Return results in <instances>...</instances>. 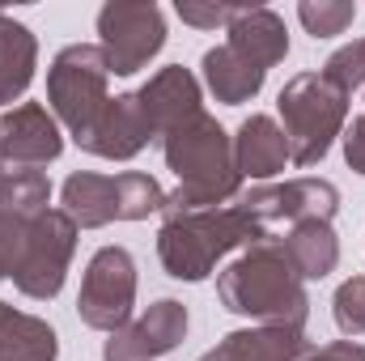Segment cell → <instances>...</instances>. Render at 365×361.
<instances>
[{"label":"cell","instance_id":"1","mask_svg":"<svg viewBox=\"0 0 365 361\" xmlns=\"http://www.w3.org/2000/svg\"><path fill=\"white\" fill-rule=\"evenodd\" d=\"M158 145H162L166 166L179 179L175 191H166L162 217L195 213V208H225L242 191V175L234 162V136L208 111H200L182 128L166 132Z\"/></svg>","mask_w":365,"mask_h":361},{"label":"cell","instance_id":"2","mask_svg":"<svg viewBox=\"0 0 365 361\" xmlns=\"http://www.w3.org/2000/svg\"><path fill=\"white\" fill-rule=\"evenodd\" d=\"M217 298L230 315L276 323V327H306L310 319V293L297 276L280 238L251 243L234 264L217 272Z\"/></svg>","mask_w":365,"mask_h":361},{"label":"cell","instance_id":"3","mask_svg":"<svg viewBox=\"0 0 365 361\" xmlns=\"http://www.w3.org/2000/svg\"><path fill=\"white\" fill-rule=\"evenodd\" d=\"M264 234L268 230L238 204L175 213V217H162L158 225V260L175 280H204L225 255L259 243Z\"/></svg>","mask_w":365,"mask_h":361},{"label":"cell","instance_id":"4","mask_svg":"<svg viewBox=\"0 0 365 361\" xmlns=\"http://www.w3.org/2000/svg\"><path fill=\"white\" fill-rule=\"evenodd\" d=\"M276 111L293 166H319L349 128V93L336 90L323 73L289 77L276 93Z\"/></svg>","mask_w":365,"mask_h":361},{"label":"cell","instance_id":"5","mask_svg":"<svg viewBox=\"0 0 365 361\" xmlns=\"http://www.w3.org/2000/svg\"><path fill=\"white\" fill-rule=\"evenodd\" d=\"M60 208L77 221V230H102L110 221H145L166 208V191L153 175H93L77 171L60 187Z\"/></svg>","mask_w":365,"mask_h":361},{"label":"cell","instance_id":"6","mask_svg":"<svg viewBox=\"0 0 365 361\" xmlns=\"http://www.w3.org/2000/svg\"><path fill=\"white\" fill-rule=\"evenodd\" d=\"M106 81H110V68H106V56L98 43H68L56 51V60L47 68V111L56 115L60 128L73 132V141L110 102Z\"/></svg>","mask_w":365,"mask_h":361},{"label":"cell","instance_id":"7","mask_svg":"<svg viewBox=\"0 0 365 361\" xmlns=\"http://www.w3.org/2000/svg\"><path fill=\"white\" fill-rule=\"evenodd\" d=\"M73 255H77V221L64 208H47L26 225L21 255L13 264V285L34 302H51L68 280Z\"/></svg>","mask_w":365,"mask_h":361},{"label":"cell","instance_id":"8","mask_svg":"<svg viewBox=\"0 0 365 361\" xmlns=\"http://www.w3.org/2000/svg\"><path fill=\"white\" fill-rule=\"evenodd\" d=\"M98 47H102L106 68L115 77L140 73L166 47V17H162V9L153 0L149 4L106 0L98 9Z\"/></svg>","mask_w":365,"mask_h":361},{"label":"cell","instance_id":"9","mask_svg":"<svg viewBox=\"0 0 365 361\" xmlns=\"http://www.w3.org/2000/svg\"><path fill=\"white\" fill-rule=\"evenodd\" d=\"M136 306V260L128 247H98L86 264L81 293H77V315L93 332H119L132 323Z\"/></svg>","mask_w":365,"mask_h":361},{"label":"cell","instance_id":"10","mask_svg":"<svg viewBox=\"0 0 365 361\" xmlns=\"http://www.w3.org/2000/svg\"><path fill=\"white\" fill-rule=\"evenodd\" d=\"M238 208H247L264 230L272 221H331L340 213V187L327 179H289V183H255Z\"/></svg>","mask_w":365,"mask_h":361},{"label":"cell","instance_id":"11","mask_svg":"<svg viewBox=\"0 0 365 361\" xmlns=\"http://www.w3.org/2000/svg\"><path fill=\"white\" fill-rule=\"evenodd\" d=\"M182 336H187V306L175 298H158L140 319H132L106 336L102 361H158L175 353Z\"/></svg>","mask_w":365,"mask_h":361},{"label":"cell","instance_id":"12","mask_svg":"<svg viewBox=\"0 0 365 361\" xmlns=\"http://www.w3.org/2000/svg\"><path fill=\"white\" fill-rule=\"evenodd\" d=\"M64 153V132L43 102H17L0 115V166L38 171Z\"/></svg>","mask_w":365,"mask_h":361},{"label":"cell","instance_id":"13","mask_svg":"<svg viewBox=\"0 0 365 361\" xmlns=\"http://www.w3.org/2000/svg\"><path fill=\"white\" fill-rule=\"evenodd\" d=\"M153 128H149V115L140 106L136 93H115L102 115L93 119L90 128L77 136V145L93 153V158H106V162H132L145 145H153Z\"/></svg>","mask_w":365,"mask_h":361},{"label":"cell","instance_id":"14","mask_svg":"<svg viewBox=\"0 0 365 361\" xmlns=\"http://www.w3.org/2000/svg\"><path fill=\"white\" fill-rule=\"evenodd\" d=\"M140 106H145V115H149V128H153V136L162 141L166 132H175L182 128L187 119H195L204 106H200V81H195V73L191 68H182V64H166V68H158L140 90Z\"/></svg>","mask_w":365,"mask_h":361},{"label":"cell","instance_id":"15","mask_svg":"<svg viewBox=\"0 0 365 361\" xmlns=\"http://www.w3.org/2000/svg\"><path fill=\"white\" fill-rule=\"evenodd\" d=\"M306 353H310L306 327L255 323V327H238V332L221 336L217 349H208L195 361H302Z\"/></svg>","mask_w":365,"mask_h":361},{"label":"cell","instance_id":"16","mask_svg":"<svg viewBox=\"0 0 365 361\" xmlns=\"http://www.w3.org/2000/svg\"><path fill=\"white\" fill-rule=\"evenodd\" d=\"M234 162L238 175L255 183L276 179L289 166V141L272 115H247L234 132Z\"/></svg>","mask_w":365,"mask_h":361},{"label":"cell","instance_id":"17","mask_svg":"<svg viewBox=\"0 0 365 361\" xmlns=\"http://www.w3.org/2000/svg\"><path fill=\"white\" fill-rule=\"evenodd\" d=\"M230 47L242 56V60H251L255 68H276L284 56H289V30H284V17L272 13V9H264V4H242L238 9V17L230 21Z\"/></svg>","mask_w":365,"mask_h":361},{"label":"cell","instance_id":"18","mask_svg":"<svg viewBox=\"0 0 365 361\" xmlns=\"http://www.w3.org/2000/svg\"><path fill=\"white\" fill-rule=\"evenodd\" d=\"M34 68H38V39H34V30L0 9V106L13 111V102L30 90Z\"/></svg>","mask_w":365,"mask_h":361},{"label":"cell","instance_id":"19","mask_svg":"<svg viewBox=\"0 0 365 361\" xmlns=\"http://www.w3.org/2000/svg\"><path fill=\"white\" fill-rule=\"evenodd\" d=\"M200 73H204L208 93H212L217 102H225V106H242V102H251L255 93L264 90V81H268V73L255 68L251 60H242L230 43L208 47L204 60H200Z\"/></svg>","mask_w":365,"mask_h":361},{"label":"cell","instance_id":"20","mask_svg":"<svg viewBox=\"0 0 365 361\" xmlns=\"http://www.w3.org/2000/svg\"><path fill=\"white\" fill-rule=\"evenodd\" d=\"M60 336L47 319L0 302V361H56Z\"/></svg>","mask_w":365,"mask_h":361},{"label":"cell","instance_id":"21","mask_svg":"<svg viewBox=\"0 0 365 361\" xmlns=\"http://www.w3.org/2000/svg\"><path fill=\"white\" fill-rule=\"evenodd\" d=\"M280 243L302 280H323L340 264V238H336L331 221H297L289 230V238H280Z\"/></svg>","mask_w":365,"mask_h":361},{"label":"cell","instance_id":"22","mask_svg":"<svg viewBox=\"0 0 365 361\" xmlns=\"http://www.w3.org/2000/svg\"><path fill=\"white\" fill-rule=\"evenodd\" d=\"M51 204V179L43 171H17V166H0V221H30L38 213H47Z\"/></svg>","mask_w":365,"mask_h":361},{"label":"cell","instance_id":"23","mask_svg":"<svg viewBox=\"0 0 365 361\" xmlns=\"http://www.w3.org/2000/svg\"><path fill=\"white\" fill-rule=\"evenodd\" d=\"M357 4L353 0H302L297 4V21L306 26L310 39H336L353 26Z\"/></svg>","mask_w":365,"mask_h":361},{"label":"cell","instance_id":"24","mask_svg":"<svg viewBox=\"0 0 365 361\" xmlns=\"http://www.w3.org/2000/svg\"><path fill=\"white\" fill-rule=\"evenodd\" d=\"M319 73H323L336 90H344L349 98H353V90H361L365 86V39H353V43L336 47Z\"/></svg>","mask_w":365,"mask_h":361},{"label":"cell","instance_id":"25","mask_svg":"<svg viewBox=\"0 0 365 361\" xmlns=\"http://www.w3.org/2000/svg\"><path fill=\"white\" fill-rule=\"evenodd\" d=\"M331 319L336 327L353 340V336H365V276H349L336 298H331Z\"/></svg>","mask_w":365,"mask_h":361},{"label":"cell","instance_id":"26","mask_svg":"<svg viewBox=\"0 0 365 361\" xmlns=\"http://www.w3.org/2000/svg\"><path fill=\"white\" fill-rule=\"evenodd\" d=\"M238 9L242 4H204V0H179L175 4V13H179L187 26H195V30H230V21L238 17Z\"/></svg>","mask_w":365,"mask_h":361},{"label":"cell","instance_id":"27","mask_svg":"<svg viewBox=\"0 0 365 361\" xmlns=\"http://www.w3.org/2000/svg\"><path fill=\"white\" fill-rule=\"evenodd\" d=\"M26 225H30V221H13V217H4V221H0V280H4V276H13V264H17V255H21Z\"/></svg>","mask_w":365,"mask_h":361},{"label":"cell","instance_id":"28","mask_svg":"<svg viewBox=\"0 0 365 361\" xmlns=\"http://www.w3.org/2000/svg\"><path fill=\"white\" fill-rule=\"evenodd\" d=\"M340 145H344V162H349L357 175H365V115H357V119L344 128Z\"/></svg>","mask_w":365,"mask_h":361},{"label":"cell","instance_id":"29","mask_svg":"<svg viewBox=\"0 0 365 361\" xmlns=\"http://www.w3.org/2000/svg\"><path fill=\"white\" fill-rule=\"evenodd\" d=\"M302 361H365V345L361 340H331V345L310 349Z\"/></svg>","mask_w":365,"mask_h":361}]
</instances>
